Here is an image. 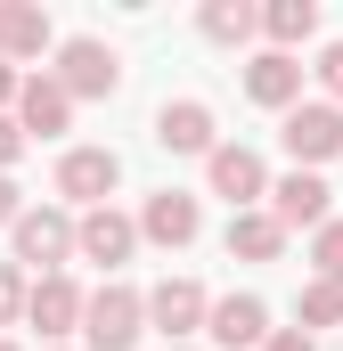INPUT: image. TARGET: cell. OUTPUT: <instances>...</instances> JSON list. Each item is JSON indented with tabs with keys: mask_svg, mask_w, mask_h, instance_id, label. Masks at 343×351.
Wrapping results in <instances>:
<instances>
[{
	"mask_svg": "<svg viewBox=\"0 0 343 351\" xmlns=\"http://www.w3.org/2000/svg\"><path fill=\"white\" fill-rule=\"evenodd\" d=\"M311 278H327V286H343V221H327V229H311Z\"/></svg>",
	"mask_w": 343,
	"mask_h": 351,
	"instance_id": "obj_21",
	"label": "cell"
},
{
	"mask_svg": "<svg viewBox=\"0 0 343 351\" xmlns=\"http://www.w3.org/2000/svg\"><path fill=\"white\" fill-rule=\"evenodd\" d=\"M204 335L221 351H261L270 343V302H261V294H221V302L204 311Z\"/></svg>",
	"mask_w": 343,
	"mask_h": 351,
	"instance_id": "obj_14",
	"label": "cell"
},
{
	"mask_svg": "<svg viewBox=\"0 0 343 351\" xmlns=\"http://www.w3.org/2000/svg\"><path fill=\"white\" fill-rule=\"evenodd\" d=\"M254 33L278 49V58H294V49L319 33V0H261V8H254Z\"/></svg>",
	"mask_w": 343,
	"mask_h": 351,
	"instance_id": "obj_17",
	"label": "cell"
},
{
	"mask_svg": "<svg viewBox=\"0 0 343 351\" xmlns=\"http://www.w3.org/2000/svg\"><path fill=\"white\" fill-rule=\"evenodd\" d=\"M25 286H33L25 269H16V262H0V327H16V319H25Z\"/></svg>",
	"mask_w": 343,
	"mask_h": 351,
	"instance_id": "obj_22",
	"label": "cell"
},
{
	"mask_svg": "<svg viewBox=\"0 0 343 351\" xmlns=\"http://www.w3.org/2000/svg\"><path fill=\"white\" fill-rule=\"evenodd\" d=\"M16 213H25V188H16V180H0V229H16Z\"/></svg>",
	"mask_w": 343,
	"mask_h": 351,
	"instance_id": "obj_26",
	"label": "cell"
},
{
	"mask_svg": "<svg viewBox=\"0 0 343 351\" xmlns=\"http://www.w3.org/2000/svg\"><path fill=\"white\" fill-rule=\"evenodd\" d=\"M204 180H213V196H229V213H254L261 196H270V164H261L254 147H213L204 156Z\"/></svg>",
	"mask_w": 343,
	"mask_h": 351,
	"instance_id": "obj_12",
	"label": "cell"
},
{
	"mask_svg": "<svg viewBox=\"0 0 343 351\" xmlns=\"http://www.w3.org/2000/svg\"><path fill=\"white\" fill-rule=\"evenodd\" d=\"M261 213L294 237V229H327L335 221V188L319 172H286V180H270V196H261Z\"/></svg>",
	"mask_w": 343,
	"mask_h": 351,
	"instance_id": "obj_6",
	"label": "cell"
},
{
	"mask_svg": "<svg viewBox=\"0 0 343 351\" xmlns=\"http://www.w3.org/2000/svg\"><path fill=\"white\" fill-rule=\"evenodd\" d=\"M246 98H254V106H270V114L303 106V58H278V49L246 58Z\"/></svg>",
	"mask_w": 343,
	"mask_h": 351,
	"instance_id": "obj_16",
	"label": "cell"
},
{
	"mask_svg": "<svg viewBox=\"0 0 343 351\" xmlns=\"http://www.w3.org/2000/svg\"><path fill=\"white\" fill-rule=\"evenodd\" d=\"M311 74H319L327 106H335V98H343V41H327V49H319V66H311Z\"/></svg>",
	"mask_w": 343,
	"mask_h": 351,
	"instance_id": "obj_23",
	"label": "cell"
},
{
	"mask_svg": "<svg viewBox=\"0 0 343 351\" xmlns=\"http://www.w3.org/2000/svg\"><path fill=\"white\" fill-rule=\"evenodd\" d=\"M261 351H319V335H303V327H270Z\"/></svg>",
	"mask_w": 343,
	"mask_h": 351,
	"instance_id": "obj_25",
	"label": "cell"
},
{
	"mask_svg": "<svg viewBox=\"0 0 343 351\" xmlns=\"http://www.w3.org/2000/svg\"><path fill=\"white\" fill-rule=\"evenodd\" d=\"M278 147L294 156V172H319L327 156H343V106H327V98H303V106H286V123H278Z\"/></svg>",
	"mask_w": 343,
	"mask_h": 351,
	"instance_id": "obj_2",
	"label": "cell"
},
{
	"mask_svg": "<svg viewBox=\"0 0 343 351\" xmlns=\"http://www.w3.org/2000/svg\"><path fill=\"white\" fill-rule=\"evenodd\" d=\"M16 82H25V74H16V66H0V114L16 106Z\"/></svg>",
	"mask_w": 343,
	"mask_h": 351,
	"instance_id": "obj_27",
	"label": "cell"
},
{
	"mask_svg": "<svg viewBox=\"0 0 343 351\" xmlns=\"http://www.w3.org/2000/svg\"><path fill=\"white\" fill-rule=\"evenodd\" d=\"M0 351H16V343H0Z\"/></svg>",
	"mask_w": 343,
	"mask_h": 351,
	"instance_id": "obj_29",
	"label": "cell"
},
{
	"mask_svg": "<svg viewBox=\"0 0 343 351\" xmlns=\"http://www.w3.org/2000/svg\"><path fill=\"white\" fill-rule=\"evenodd\" d=\"M8 123L25 131V147H33V139H66V131H74V98H66V90H58V74L41 66V74H25V82H16Z\"/></svg>",
	"mask_w": 343,
	"mask_h": 351,
	"instance_id": "obj_7",
	"label": "cell"
},
{
	"mask_svg": "<svg viewBox=\"0 0 343 351\" xmlns=\"http://www.w3.org/2000/svg\"><path fill=\"white\" fill-rule=\"evenodd\" d=\"M25 327H41V343H66L82 335V286L58 269V278H33L25 286Z\"/></svg>",
	"mask_w": 343,
	"mask_h": 351,
	"instance_id": "obj_11",
	"label": "cell"
},
{
	"mask_svg": "<svg viewBox=\"0 0 343 351\" xmlns=\"http://www.w3.org/2000/svg\"><path fill=\"white\" fill-rule=\"evenodd\" d=\"M139 311H147V327H156L164 343H188V335H204V311H213V294H204L196 278H164L156 294H139Z\"/></svg>",
	"mask_w": 343,
	"mask_h": 351,
	"instance_id": "obj_10",
	"label": "cell"
},
{
	"mask_svg": "<svg viewBox=\"0 0 343 351\" xmlns=\"http://www.w3.org/2000/svg\"><path fill=\"white\" fill-rule=\"evenodd\" d=\"M8 237H16V254H8V262L33 269V278H58V269L74 262V213H66V204H25Z\"/></svg>",
	"mask_w": 343,
	"mask_h": 351,
	"instance_id": "obj_1",
	"label": "cell"
},
{
	"mask_svg": "<svg viewBox=\"0 0 343 351\" xmlns=\"http://www.w3.org/2000/svg\"><path fill=\"white\" fill-rule=\"evenodd\" d=\"M16 156H25V131H16V123H8V114H0V180L16 172Z\"/></svg>",
	"mask_w": 343,
	"mask_h": 351,
	"instance_id": "obj_24",
	"label": "cell"
},
{
	"mask_svg": "<svg viewBox=\"0 0 343 351\" xmlns=\"http://www.w3.org/2000/svg\"><path fill=\"white\" fill-rule=\"evenodd\" d=\"M139 335H147V311H139L131 286L106 278L98 294H82V343H90V351H131Z\"/></svg>",
	"mask_w": 343,
	"mask_h": 351,
	"instance_id": "obj_3",
	"label": "cell"
},
{
	"mask_svg": "<svg viewBox=\"0 0 343 351\" xmlns=\"http://www.w3.org/2000/svg\"><path fill=\"white\" fill-rule=\"evenodd\" d=\"M49 74H58V90H66V98H115V90H123V58H115L106 41L74 33V41L58 49V66H49Z\"/></svg>",
	"mask_w": 343,
	"mask_h": 351,
	"instance_id": "obj_5",
	"label": "cell"
},
{
	"mask_svg": "<svg viewBox=\"0 0 343 351\" xmlns=\"http://www.w3.org/2000/svg\"><path fill=\"white\" fill-rule=\"evenodd\" d=\"M156 147H164V156H213V147H221L213 106H204V98H164V106H156Z\"/></svg>",
	"mask_w": 343,
	"mask_h": 351,
	"instance_id": "obj_13",
	"label": "cell"
},
{
	"mask_svg": "<svg viewBox=\"0 0 343 351\" xmlns=\"http://www.w3.org/2000/svg\"><path fill=\"white\" fill-rule=\"evenodd\" d=\"M221 245H229V262H278V254H286V229H278V221L254 204V213H229Z\"/></svg>",
	"mask_w": 343,
	"mask_h": 351,
	"instance_id": "obj_18",
	"label": "cell"
},
{
	"mask_svg": "<svg viewBox=\"0 0 343 351\" xmlns=\"http://www.w3.org/2000/svg\"><path fill=\"white\" fill-rule=\"evenodd\" d=\"M49 41H58V25L41 0H0V66H33Z\"/></svg>",
	"mask_w": 343,
	"mask_h": 351,
	"instance_id": "obj_15",
	"label": "cell"
},
{
	"mask_svg": "<svg viewBox=\"0 0 343 351\" xmlns=\"http://www.w3.org/2000/svg\"><path fill=\"white\" fill-rule=\"evenodd\" d=\"M115 188H123V156L115 147H66L58 156V196L66 204H115Z\"/></svg>",
	"mask_w": 343,
	"mask_h": 351,
	"instance_id": "obj_8",
	"label": "cell"
},
{
	"mask_svg": "<svg viewBox=\"0 0 343 351\" xmlns=\"http://www.w3.org/2000/svg\"><path fill=\"white\" fill-rule=\"evenodd\" d=\"M196 33L221 41V49H246L254 41V0H204L196 8Z\"/></svg>",
	"mask_w": 343,
	"mask_h": 351,
	"instance_id": "obj_19",
	"label": "cell"
},
{
	"mask_svg": "<svg viewBox=\"0 0 343 351\" xmlns=\"http://www.w3.org/2000/svg\"><path fill=\"white\" fill-rule=\"evenodd\" d=\"M294 319H303V335L343 327V286H327V278H303V294H294Z\"/></svg>",
	"mask_w": 343,
	"mask_h": 351,
	"instance_id": "obj_20",
	"label": "cell"
},
{
	"mask_svg": "<svg viewBox=\"0 0 343 351\" xmlns=\"http://www.w3.org/2000/svg\"><path fill=\"white\" fill-rule=\"evenodd\" d=\"M139 254V221L131 213H115V204H90V213H74V262H90V269H115Z\"/></svg>",
	"mask_w": 343,
	"mask_h": 351,
	"instance_id": "obj_4",
	"label": "cell"
},
{
	"mask_svg": "<svg viewBox=\"0 0 343 351\" xmlns=\"http://www.w3.org/2000/svg\"><path fill=\"white\" fill-rule=\"evenodd\" d=\"M164 351H196V343H164Z\"/></svg>",
	"mask_w": 343,
	"mask_h": 351,
	"instance_id": "obj_28",
	"label": "cell"
},
{
	"mask_svg": "<svg viewBox=\"0 0 343 351\" xmlns=\"http://www.w3.org/2000/svg\"><path fill=\"white\" fill-rule=\"evenodd\" d=\"M131 221H139V245H164V254H180V245H196V237H204V213H196V196H188V188H156Z\"/></svg>",
	"mask_w": 343,
	"mask_h": 351,
	"instance_id": "obj_9",
	"label": "cell"
}]
</instances>
